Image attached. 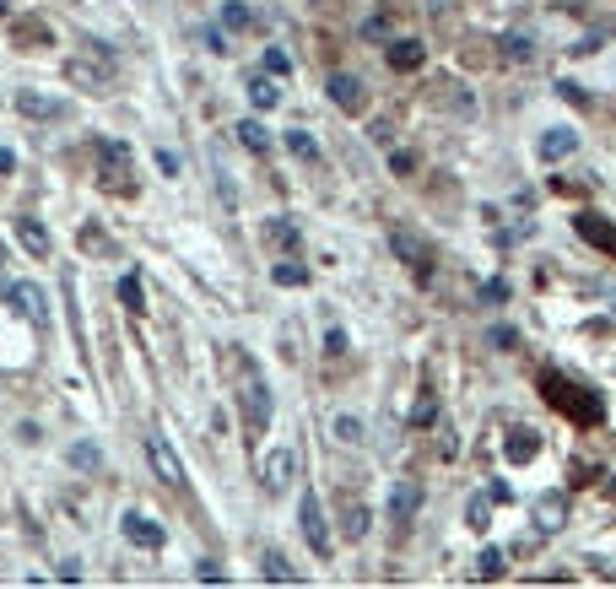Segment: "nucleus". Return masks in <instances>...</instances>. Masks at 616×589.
<instances>
[{
	"instance_id": "13",
	"label": "nucleus",
	"mask_w": 616,
	"mask_h": 589,
	"mask_svg": "<svg viewBox=\"0 0 616 589\" xmlns=\"http://www.w3.org/2000/svg\"><path fill=\"white\" fill-rule=\"evenodd\" d=\"M17 109L28 114V119H65V114H71V103H65V98H44V92L22 87L17 92Z\"/></svg>"
},
{
	"instance_id": "7",
	"label": "nucleus",
	"mask_w": 616,
	"mask_h": 589,
	"mask_svg": "<svg viewBox=\"0 0 616 589\" xmlns=\"http://www.w3.org/2000/svg\"><path fill=\"white\" fill-rule=\"evenodd\" d=\"M0 298H11V309H17L22 319L49 325V303H44V292H38L33 281H6V287H0Z\"/></svg>"
},
{
	"instance_id": "18",
	"label": "nucleus",
	"mask_w": 616,
	"mask_h": 589,
	"mask_svg": "<svg viewBox=\"0 0 616 589\" xmlns=\"http://www.w3.org/2000/svg\"><path fill=\"white\" fill-rule=\"evenodd\" d=\"M579 152V130H546L541 136V157L546 163H562V157Z\"/></svg>"
},
{
	"instance_id": "20",
	"label": "nucleus",
	"mask_w": 616,
	"mask_h": 589,
	"mask_svg": "<svg viewBox=\"0 0 616 589\" xmlns=\"http://www.w3.org/2000/svg\"><path fill=\"white\" fill-rule=\"evenodd\" d=\"M238 141H244V152H254V157H271V130L260 125V119H238Z\"/></svg>"
},
{
	"instance_id": "6",
	"label": "nucleus",
	"mask_w": 616,
	"mask_h": 589,
	"mask_svg": "<svg viewBox=\"0 0 616 589\" xmlns=\"http://www.w3.org/2000/svg\"><path fill=\"white\" fill-rule=\"evenodd\" d=\"M298 525H303V541L314 546V557H330V525H325V508H319L314 492H303V508H298Z\"/></svg>"
},
{
	"instance_id": "40",
	"label": "nucleus",
	"mask_w": 616,
	"mask_h": 589,
	"mask_svg": "<svg viewBox=\"0 0 616 589\" xmlns=\"http://www.w3.org/2000/svg\"><path fill=\"white\" fill-rule=\"evenodd\" d=\"M411 168H417V157H411V152H390V173H411Z\"/></svg>"
},
{
	"instance_id": "10",
	"label": "nucleus",
	"mask_w": 616,
	"mask_h": 589,
	"mask_svg": "<svg viewBox=\"0 0 616 589\" xmlns=\"http://www.w3.org/2000/svg\"><path fill=\"white\" fill-rule=\"evenodd\" d=\"M119 530H125V541L130 546H141V552H163V525H157V519H146V514H136V508H130L125 519H119Z\"/></svg>"
},
{
	"instance_id": "14",
	"label": "nucleus",
	"mask_w": 616,
	"mask_h": 589,
	"mask_svg": "<svg viewBox=\"0 0 616 589\" xmlns=\"http://www.w3.org/2000/svg\"><path fill=\"white\" fill-rule=\"evenodd\" d=\"M417 508H422V487H417V481H395L390 519H395V525H411V519H417Z\"/></svg>"
},
{
	"instance_id": "34",
	"label": "nucleus",
	"mask_w": 616,
	"mask_h": 589,
	"mask_svg": "<svg viewBox=\"0 0 616 589\" xmlns=\"http://www.w3.org/2000/svg\"><path fill=\"white\" fill-rule=\"evenodd\" d=\"M390 28H395L390 11H379V17H368V22H363V38H368V44H379V38H390Z\"/></svg>"
},
{
	"instance_id": "33",
	"label": "nucleus",
	"mask_w": 616,
	"mask_h": 589,
	"mask_svg": "<svg viewBox=\"0 0 616 589\" xmlns=\"http://www.w3.org/2000/svg\"><path fill=\"white\" fill-rule=\"evenodd\" d=\"M71 465H76V471H98V465H103V454L92 449V444H71Z\"/></svg>"
},
{
	"instance_id": "47",
	"label": "nucleus",
	"mask_w": 616,
	"mask_h": 589,
	"mask_svg": "<svg viewBox=\"0 0 616 589\" xmlns=\"http://www.w3.org/2000/svg\"><path fill=\"white\" fill-rule=\"evenodd\" d=\"M0 265H6V244H0Z\"/></svg>"
},
{
	"instance_id": "32",
	"label": "nucleus",
	"mask_w": 616,
	"mask_h": 589,
	"mask_svg": "<svg viewBox=\"0 0 616 589\" xmlns=\"http://www.w3.org/2000/svg\"><path fill=\"white\" fill-rule=\"evenodd\" d=\"M336 438H341V444H363L368 433H363V422H357L352 411H341V417H336Z\"/></svg>"
},
{
	"instance_id": "27",
	"label": "nucleus",
	"mask_w": 616,
	"mask_h": 589,
	"mask_svg": "<svg viewBox=\"0 0 616 589\" xmlns=\"http://www.w3.org/2000/svg\"><path fill=\"white\" fill-rule=\"evenodd\" d=\"M119 303L130 314H146V292H141V276H119Z\"/></svg>"
},
{
	"instance_id": "9",
	"label": "nucleus",
	"mask_w": 616,
	"mask_h": 589,
	"mask_svg": "<svg viewBox=\"0 0 616 589\" xmlns=\"http://www.w3.org/2000/svg\"><path fill=\"white\" fill-rule=\"evenodd\" d=\"M292 476H298V454L292 449H271L260 460V481H265V492H287L292 487Z\"/></svg>"
},
{
	"instance_id": "39",
	"label": "nucleus",
	"mask_w": 616,
	"mask_h": 589,
	"mask_svg": "<svg viewBox=\"0 0 616 589\" xmlns=\"http://www.w3.org/2000/svg\"><path fill=\"white\" fill-rule=\"evenodd\" d=\"M17 33H22V38H28V49H33V44H44V38H49V33H44V22H22V28H17Z\"/></svg>"
},
{
	"instance_id": "19",
	"label": "nucleus",
	"mask_w": 616,
	"mask_h": 589,
	"mask_svg": "<svg viewBox=\"0 0 616 589\" xmlns=\"http://www.w3.org/2000/svg\"><path fill=\"white\" fill-rule=\"evenodd\" d=\"M422 60H427V44H417V38L390 44V71H422Z\"/></svg>"
},
{
	"instance_id": "12",
	"label": "nucleus",
	"mask_w": 616,
	"mask_h": 589,
	"mask_svg": "<svg viewBox=\"0 0 616 589\" xmlns=\"http://www.w3.org/2000/svg\"><path fill=\"white\" fill-rule=\"evenodd\" d=\"M325 87H330V103H336V109H346V114H363V109H368V92H363V82H357V76L336 71Z\"/></svg>"
},
{
	"instance_id": "2",
	"label": "nucleus",
	"mask_w": 616,
	"mask_h": 589,
	"mask_svg": "<svg viewBox=\"0 0 616 589\" xmlns=\"http://www.w3.org/2000/svg\"><path fill=\"white\" fill-rule=\"evenodd\" d=\"M227 363H233L238 373V406H244V427L249 433H265L271 427V390H265V379H260V368L249 363V352H227Z\"/></svg>"
},
{
	"instance_id": "38",
	"label": "nucleus",
	"mask_w": 616,
	"mask_h": 589,
	"mask_svg": "<svg viewBox=\"0 0 616 589\" xmlns=\"http://www.w3.org/2000/svg\"><path fill=\"white\" fill-rule=\"evenodd\" d=\"M265 71H271V76H287V55H281V49H265Z\"/></svg>"
},
{
	"instance_id": "22",
	"label": "nucleus",
	"mask_w": 616,
	"mask_h": 589,
	"mask_svg": "<svg viewBox=\"0 0 616 589\" xmlns=\"http://www.w3.org/2000/svg\"><path fill=\"white\" fill-rule=\"evenodd\" d=\"M249 103H254V109H265V114H271L276 103H281V87L271 82V76H254V82H249Z\"/></svg>"
},
{
	"instance_id": "1",
	"label": "nucleus",
	"mask_w": 616,
	"mask_h": 589,
	"mask_svg": "<svg viewBox=\"0 0 616 589\" xmlns=\"http://www.w3.org/2000/svg\"><path fill=\"white\" fill-rule=\"evenodd\" d=\"M541 395H546V406L557 411V417H568L573 427H600L606 422V400H600L595 390H584L579 379H568L562 368H541Z\"/></svg>"
},
{
	"instance_id": "11",
	"label": "nucleus",
	"mask_w": 616,
	"mask_h": 589,
	"mask_svg": "<svg viewBox=\"0 0 616 589\" xmlns=\"http://www.w3.org/2000/svg\"><path fill=\"white\" fill-rule=\"evenodd\" d=\"M573 233H579L589 249H600V254H616V222L595 217V211H579V217H573Z\"/></svg>"
},
{
	"instance_id": "15",
	"label": "nucleus",
	"mask_w": 616,
	"mask_h": 589,
	"mask_svg": "<svg viewBox=\"0 0 616 589\" xmlns=\"http://www.w3.org/2000/svg\"><path fill=\"white\" fill-rule=\"evenodd\" d=\"M17 238H22V249H28L33 260H49V249H55V238H49V227L38 217H17Z\"/></svg>"
},
{
	"instance_id": "5",
	"label": "nucleus",
	"mask_w": 616,
	"mask_h": 589,
	"mask_svg": "<svg viewBox=\"0 0 616 589\" xmlns=\"http://www.w3.org/2000/svg\"><path fill=\"white\" fill-rule=\"evenodd\" d=\"M65 76H71L76 87H109V82H114V55H109L103 44H92L82 60L65 65Z\"/></svg>"
},
{
	"instance_id": "21",
	"label": "nucleus",
	"mask_w": 616,
	"mask_h": 589,
	"mask_svg": "<svg viewBox=\"0 0 616 589\" xmlns=\"http://www.w3.org/2000/svg\"><path fill=\"white\" fill-rule=\"evenodd\" d=\"M222 28L227 33H249L254 28V11L244 6V0H222Z\"/></svg>"
},
{
	"instance_id": "42",
	"label": "nucleus",
	"mask_w": 616,
	"mask_h": 589,
	"mask_svg": "<svg viewBox=\"0 0 616 589\" xmlns=\"http://www.w3.org/2000/svg\"><path fill=\"white\" fill-rule=\"evenodd\" d=\"M157 168H163V173H168V179H179V157H173V152H168V146H163V152H157Z\"/></svg>"
},
{
	"instance_id": "41",
	"label": "nucleus",
	"mask_w": 616,
	"mask_h": 589,
	"mask_svg": "<svg viewBox=\"0 0 616 589\" xmlns=\"http://www.w3.org/2000/svg\"><path fill=\"white\" fill-rule=\"evenodd\" d=\"M206 49H217V55H227V28H206Z\"/></svg>"
},
{
	"instance_id": "24",
	"label": "nucleus",
	"mask_w": 616,
	"mask_h": 589,
	"mask_svg": "<svg viewBox=\"0 0 616 589\" xmlns=\"http://www.w3.org/2000/svg\"><path fill=\"white\" fill-rule=\"evenodd\" d=\"M265 244H276V249H292V244H298V227H292L287 217H265Z\"/></svg>"
},
{
	"instance_id": "23",
	"label": "nucleus",
	"mask_w": 616,
	"mask_h": 589,
	"mask_svg": "<svg viewBox=\"0 0 616 589\" xmlns=\"http://www.w3.org/2000/svg\"><path fill=\"white\" fill-rule=\"evenodd\" d=\"M530 55H535L530 33H503V60L508 65H530Z\"/></svg>"
},
{
	"instance_id": "29",
	"label": "nucleus",
	"mask_w": 616,
	"mask_h": 589,
	"mask_svg": "<svg viewBox=\"0 0 616 589\" xmlns=\"http://www.w3.org/2000/svg\"><path fill=\"white\" fill-rule=\"evenodd\" d=\"M476 579H503V552L498 546H481V557H476Z\"/></svg>"
},
{
	"instance_id": "28",
	"label": "nucleus",
	"mask_w": 616,
	"mask_h": 589,
	"mask_svg": "<svg viewBox=\"0 0 616 589\" xmlns=\"http://www.w3.org/2000/svg\"><path fill=\"white\" fill-rule=\"evenodd\" d=\"M271 281H276V287H308V265H298V260H281L276 271H271Z\"/></svg>"
},
{
	"instance_id": "37",
	"label": "nucleus",
	"mask_w": 616,
	"mask_h": 589,
	"mask_svg": "<svg viewBox=\"0 0 616 589\" xmlns=\"http://www.w3.org/2000/svg\"><path fill=\"white\" fill-rule=\"evenodd\" d=\"M481 298H487V303H503V298H508V281H498V276H492L487 287H481Z\"/></svg>"
},
{
	"instance_id": "16",
	"label": "nucleus",
	"mask_w": 616,
	"mask_h": 589,
	"mask_svg": "<svg viewBox=\"0 0 616 589\" xmlns=\"http://www.w3.org/2000/svg\"><path fill=\"white\" fill-rule=\"evenodd\" d=\"M562 519H568V492H546V498L535 503V525H541V535H557Z\"/></svg>"
},
{
	"instance_id": "25",
	"label": "nucleus",
	"mask_w": 616,
	"mask_h": 589,
	"mask_svg": "<svg viewBox=\"0 0 616 589\" xmlns=\"http://www.w3.org/2000/svg\"><path fill=\"white\" fill-rule=\"evenodd\" d=\"M287 152L298 157V163H319V141L308 136V130H287Z\"/></svg>"
},
{
	"instance_id": "8",
	"label": "nucleus",
	"mask_w": 616,
	"mask_h": 589,
	"mask_svg": "<svg viewBox=\"0 0 616 589\" xmlns=\"http://www.w3.org/2000/svg\"><path fill=\"white\" fill-rule=\"evenodd\" d=\"M146 460H152V471L168 481V487H184V460L173 454V444L163 433H146Z\"/></svg>"
},
{
	"instance_id": "44",
	"label": "nucleus",
	"mask_w": 616,
	"mask_h": 589,
	"mask_svg": "<svg viewBox=\"0 0 616 589\" xmlns=\"http://www.w3.org/2000/svg\"><path fill=\"white\" fill-rule=\"evenodd\" d=\"M325 352H330V357L346 352V330H330V336H325Z\"/></svg>"
},
{
	"instance_id": "36",
	"label": "nucleus",
	"mask_w": 616,
	"mask_h": 589,
	"mask_svg": "<svg viewBox=\"0 0 616 589\" xmlns=\"http://www.w3.org/2000/svg\"><path fill=\"white\" fill-rule=\"evenodd\" d=\"M487 341L498 346V352H514V341H519V336H514L508 325H492V336H487Z\"/></svg>"
},
{
	"instance_id": "30",
	"label": "nucleus",
	"mask_w": 616,
	"mask_h": 589,
	"mask_svg": "<svg viewBox=\"0 0 616 589\" xmlns=\"http://www.w3.org/2000/svg\"><path fill=\"white\" fill-rule=\"evenodd\" d=\"M465 525H471V530H487V525H492V498H481V492H476V498L465 503Z\"/></svg>"
},
{
	"instance_id": "26",
	"label": "nucleus",
	"mask_w": 616,
	"mask_h": 589,
	"mask_svg": "<svg viewBox=\"0 0 616 589\" xmlns=\"http://www.w3.org/2000/svg\"><path fill=\"white\" fill-rule=\"evenodd\" d=\"M260 573H265L271 584H298V573L287 568V557H281V552H265V557H260Z\"/></svg>"
},
{
	"instance_id": "46",
	"label": "nucleus",
	"mask_w": 616,
	"mask_h": 589,
	"mask_svg": "<svg viewBox=\"0 0 616 589\" xmlns=\"http://www.w3.org/2000/svg\"><path fill=\"white\" fill-rule=\"evenodd\" d=\"M606 492H611V498H616V476H611V481H606Z\"/></svg>"
},
{
	"instance_id": "31",
	"label": "nucleus",
	"mask_w": 616,
	"mask_h": 589,
	"mask_svg": "<svg viewBox=\"0 0 616 589\" xmlns=\"http://www.w3.org/2000/svg\"><path fill=\"white\" fill-rule=\"evenodd\" d=\"M341 525H346V535H352V541H363V535H368V508H363V503H346V519H341Z\"/></svg>"
},
{
	"instance_id": "35",
	"label": "nucleus",
	"mask_w": 616,
	"mask_h": 589,
	"mask_svg": "<svg viewBox=\"0 0 616 589\" xmlns=\"http://www.w3.org/2000/svg\"><path fill=\"white\" fill-rule=\"evenodd\" d=\"M195 579H200V584H227V568H222V562H211V557H200Z\"/></svg>"
},
{
	"instance_id": "17",
	"label": "nucleus",
	"mask_w": 616,
	"mask_h": 589,
	"mask_svg": "<svg viewBox=\"0 0 616 589\" xmlns=\"http://www.w3.org/2000/svg\"><path fill=\"white\" fill-rule=\"evenodd\" d=\"M503 454H508V465H530L535 454H541V433H535V427H514L508 444H503Z\"/></svg>"
},
{
	"instance_id": "43",
	"label": "nucleus",
	"mask_w": 616,
	"mask_h": 589,
	"mask_svg": "<svg viewBox=\"0 0 616 589\" xmlns=\"http://www.w3.org/2000/svg\"><path fill=\"white\" fill-rule=\"evenodd\" d=\"M411 422H417V427H422V422H433V395H422V400H417V411H411Z\"/></svg>"
},
{
	"instance_id": "3",
	"label": "nucleus",
	"mask_w": 616,
	"mask_h": 589,
	"mask_svg": "<svg viewBox=\"0 0 616 589\" xmlns=\"http://www.w3.org/2000/svg\"><path fill=\"white\" fill-rule=\"evenodd\" d=\"M130 173H136V152H130L125 141L103 136L98 141V184L109 195H130V190H136V179H130Z\"/></svg>"
},
{
	"instance_id": "4",
	"label": "nucleus",
	"mask_w": 616,
	"mask_h": 589,
	"mask_svg": "<svg viewBox=\"0 0 616 589\" xmlns=\"http://www.w3.org/2000/svg\"><path fill=\"white\" fill-rule=\"evenodd\" d=\"M390 244H395L400 260H406L411 281H417V287H433V244H427L422 233H411V227H395Z\"/></svg>"
},
{
	"instance_id": "45",
	"label": "nucleus",
	"mask_w": 616,
	"mask_h": 589,
	"mask_svg": "<svg viewBox=\"0 0 616 589\" xmlns=\"http://www.w3.org/2000/svg\"><path fill=\"white\" fill-rule=\"evenodd\" d=\"M11 168H17V157H11L6 146H0V173H11Z\"/></svg>"
}]
</instances>
